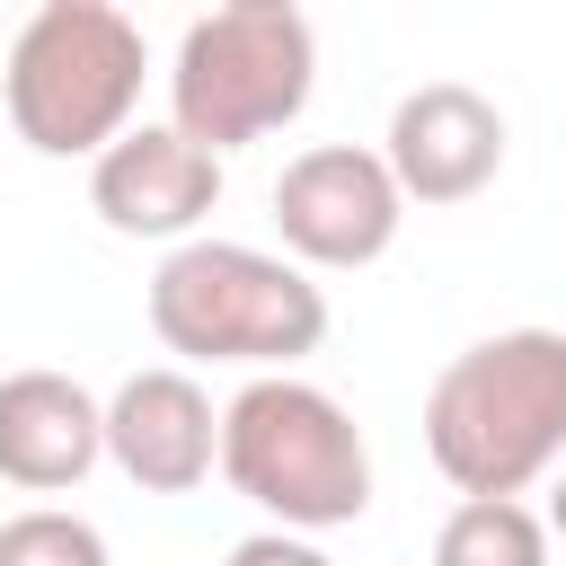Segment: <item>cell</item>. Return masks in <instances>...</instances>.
<instances>
[{
    "label": "cell",
    "instance_id": "4",
    "mask_svg": "<svg viewBox=\"0 0 566 566\" xmlns=\"http://www.w3.org/2000/svg\"><path fill=\"white\" fill-rule=\"evenodd\" d=\"M150 327L186 363H256L292 371L301 354L327 345V292L265 248L239 239H186L150 274Z\"/></svg>",
    "mask_w": 566,
    "mask_h": 566
},
{
    "label": "cell",
    "instance_id": "11",
    "mask_svg": "<svg viewBox=\"0 0 566 566\" xmlns=\"http://www.w3.org/2000/svg\"><path fill=\"white\" fill-rule=\"evenodd\" d=\"M433 566H548V522L522 495H460L433 531Z\"/></svg>",
    "mask_w": 566,
    "mask_h": 566
},
{
    "label": "cell",
    "instance_id": "1",
    "mask_svg": "<svg viewBox=\"0 0 566 566\" xmlns=\"http://www.w3.org/2000/svg\"><path fill=\"white\" fill-rule=\"evenodd\" d=\"M424 451L460 495H522L566 460V336L504 327L451 354L424 389Z\"/></svg>",
    "mask_w": 566,
    "mask_h": 566
},
{
    "label": "cell",
    "instance_id": "10",
    "mask_svg": "<svg viewBox=\"0 0 566 566\" xmlns=\"http://www.w3.org/2000/svg\"><path fill=\"white\" fill-rule=\"evenodd\" d=\"M106 460V407L71 371H9L0 380V478L27 495H62Z\"/></svg>",
    "mask_w": 566,
    "mask_h": 566
},
{
    "label": "cell",
    "instance_id": "7",
    "mask_svg": "<svg viewBox=\"0 0 566 566\" xmlns=\"http://www.w3.org/2000/svg\"><path fill=\"white\" fill-rule=\"evenodd\" d=\"M380 168L407 203H469L495 186L504 168V115L495 97H478L469 80H424L398 97L389 115V142H380Z\"/></svg>",
    "mask_w": 566,
    "mask_h": 566
},
{
    "label": "cell",
    "instance_id": "5",
    "mask_svg": "<svg viewBox=\"0 0 566 566\" xmlns=\"http://www.w3.org/2000/svg\"><path fill=\"white\" fill-rule=\"evenodd\" d=\"M310 80H318L310 18L292 0H230V9H203L177 35V62H168V106L177 115L168 124L221 159V150H248V142L283 133L310 106Z\"/></svg>",
    "mask_w": 566,
    "mask_h": 566
},
{
    "label": "cell",
    "instance_id": "8",
    "mask_svg": "<svg viewBox=\"0 0 566 566\" xmlns=\"http://www.w3.org/2000/svg\"><path fill=\"white\" fill-rule=\"evenodd\" d=\"M88 203L124 239H186L221 203V159L186 142L177 124H133L124 142L88 159Z\"/></svg>",
    "mask_w": 566,
    "mask_h": 566
},
{
    "label": "cell",
    "instance_id": "13",
    "mask_svg": "<svg viewBox=\"0 0 566 566\" xmlns=\"http://www.w3.org/2000/svg\"><path fill=\"white\" fill-rule=\"evenodd\" d=\"M230 566H336V557L318 539H301V531H256V539L230 548Z\"/></svg>",
    "mask_w": 566,
    "mask_h": 566
},
{
    "label": "cell",
    "instance_id": "3",
    "mask_svg": "<svg viewBox=\"0 0 566 566\" xmlns=\"http://www.w3.org/2000/svg\"><path fill=\"white\" fill-rule=\"evenodd\" d=\"M142 27L106 0H44L9 35V124L35 159H97L106 142L133 133L142 106Z\"/></svg>",
    "mask_w": 566,
    "mask_h": 566
},
{
    "label": "cell",
    "instance_id": "14",
    "mask_svg": "<svg viewBox=\"0 0 566 566\" xmlns=\"http://www.w3.org/2000/svg\"><path fill=\"white\" fill-rule=\"evenodd\" d=\"M548 531L566 539V478H557V495H548Z\"/></svg>",
    "mask_w": 566,
    "mask_h": 566
},
{
    "label": "cell",
    "instance_id": "6",
    "mask_svg": "<svg viewBox=\"0 0 566 566\" xmlns=\"http://www.w3.org/2000/svg\"><path fill=\"white\" fill-rule=\"evenodd\" d=\"M407 221V195L389 186L380 150H354V142H318L301 159H283L274 177V230L301 265H327V274H354L371 256H389Z\"/></svg>",
    "mask_w": 566,
    "mask_h": 566
},
{
    "label": "cell",
    "instance_id": "12",
    "mask_svg": "<svg viewBox=\"0 0 566 566\" xmlns=\"http://www.w3.org/2000/svg\"><path fill=\"white\" fill-rule=\"evenodd\" d=\"M0 566H115V557H106L97 522L35 504V513H9L0 522Z\"/></svg>",
    "mask_w": 566,
    "mask_h": 566
},
{
    "label": "cell",
    "instance_id": "9",
    "mask_svg": "<svg viewBox=\"0 0 566 566\" xmlns=\"http://www.w3.org/2000/svg\"><path fill=\"white\" fill-rule=\"evenodd\" d=\"M106 460L142 486V495H195L221 460V416L203 398L195 371H133L106 398Z\"/></svg>",
    "mask_w": 566,
    "mask_h": 566
},
{
    "label": "cell",
    "instance_id": "2",
    "mask_svg": "<svg viewBox=\"0 0 566 566\" xmlns=\"http://www.w3.org/2000/svg\"><path fill=\"white\" fill-rule=\"evenodd\" d=\"M221 478L256 513L301 531V539L310 531H345V522L371 513V442H363V424L327 389H310L292 371H256L221 407Z\"/></svg>",
    "mask_w": 566,
    "mask_h": 566
}]
</instances>
